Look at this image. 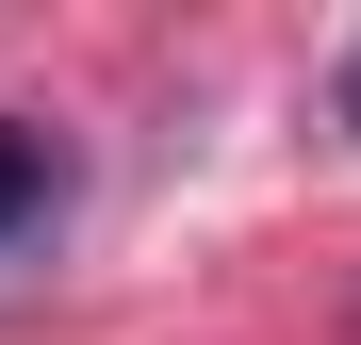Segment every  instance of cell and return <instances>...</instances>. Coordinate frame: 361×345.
<instances>
[{
    "instance_id": "obj_1",
    "label": "cell",
    "mask_w": 361,
    "mask_h": 345,
    "mask_svg": "<svg viewBox=\"0 0 361 345\" xmlns=\"http://www.w3.org/2000/svg\"><path fill=\"white\" fill-rule=\"evenodd\" d=\"M49 198H66L49 132H17V115H0V247H17V230H49Z\"/></svg>"
},
{
    "instance_id": "obj_2",
    "label": "cell",
    "mask_w": 361,
    "mask_h": 345,
    "mask_svg": "<svg viewBox=\"0 0 361 345\" xmlns=\"http://www.w3.org/2000/svg\"><path fill=\"white\" fill-rule=\"evenodd\" d=\"M345 132H361V49H345Z\"/></svg>"
}]
</instances>
